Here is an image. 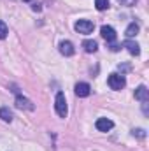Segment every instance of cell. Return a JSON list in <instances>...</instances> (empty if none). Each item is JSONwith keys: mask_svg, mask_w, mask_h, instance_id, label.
I'll use <instances>...</instances> for the list:
<instances>
[{"mask_svg": "<svg viewBox=\"0 0 149 151\" xmlns=\"http://www.w3.org/2000/svg\"><path fill=\"white\" fill-rule=\"evenodd\" d=\"M100 34H102V37L105 39L107 42H114L116 40V30L112 28V27H109V25H104L102 28H100Z\"/></svg>", "mask_w": 149, "mask_h": 151, "instance_id": "277c9868", "label": "cell"}, {"mask_svg": "<svg viewBox=\"0 0 149 151\" xmlns=\"http://www.w3.org/2000/svg\"><path fill=\"white\" fill-rule=\"evenodd\" d=\"M54 109L60 118H65L67 116V100H65V93L63 91H58L56 93V100H54Z\"/></svg>", "mask_w": 149, "mask_h": 151, "instance_id": "6da1fadb", "label": "cell"}, {"mask_svg": "<svg viewBox=\"0 0 149 151\" xmlns=\"http://www.w3.org/2000/svg\"><path fill=\"white\" fill-rule=\"evenodd\" d=\"M95 7L98 11H105L109 9V0H95Z\"/></svg>", "mask_w": 149, "mask_h": 151, "instance_id": "5bb4252c", "label": "cell"}, {"mask_svg": "<svg viewBox=\"0 0 149 151\" xmlns=\"http://www.w3.org/2000/svg\"><path fill=\"white\" fill-rule=\"evenodd\" d=\"M95 127H97V130H100V132H109L112 127H114V123H112L109 118H98L97 123H95Z\"/></svg>", "mask_w": 149, "mask_h": 151, "instance_id": "5b68a950", "label": "cell"}, {"mask_svg": "<svg viewBox=\"0 0 149 151\" xmlns=\"http://www.w3.org/2000/svg\"><path fill=\"white\" fill-rule=\"evenodd\" d=\"M0 118H2L4 121H11V119H12V113H11L7 107H0Z\"/></svg>", "mask_w": 149, "mask_h": 151, "instance_id": "4fadbf2b", "label": "cell"}, {"mask_svg": "<svg viewBox=\"0 0 149 151\" xmlns=\"http://www.w3.org/2000/svg\"><path fill=\"white\" fill-rule=\"evenodd\" d=\"M7 34H9L7 25H5L4 21H0V39H5V37H7Z\"/></svg>", "mask_w": 149, "mask_h": 151, "instance_id": "9a60e30c", "label": "cell"}, {"mask_svg": "<svg viewBox=\"0 0 149 151\" xmlns=\"http://www.w3.org/2000/svg\"><path fill=\"white\" fill-rule=\"evenodd\" d=\"M123 46L128 49V53H130V55H135V56H137V55L140 53V49H139V44H137V42H133V40H126Z\"/></svg>", "mask_w": 149, "mask_h": 151, "instance_id": "30bf717a", "label": "cell"}, {"mask_svg": "<svg viewBox=\"0 0 149 151\" xmlns=\"http://www.w3.org/2000/svg\"><path fill=\"white\" fill-rule=\"evenodd\" d=\"M133 135H137V137L142 139V137H146V132H144L142 128H137V130H133Z\"/></svg>", "mask_w": 149, "mask_h": 151, "instance_id": "2e32d148", "label": "cell"}, {"mask_svg": "<svg viewBox=\"0 0 149 151\" xmlns=\"http://www.w3.org/2000/svg\"><path fill=\"white\" fill-rule=\"evenodd\" d=\"M137 34H139V25L137 23H130L128 28H126V32H125V35L128 39H132V37H135Z\"/></svg>", "mask_w": 149, "mask_h": 151, "instance_id": "7c38bea8", "label": "cell"}, {"mask_svg": "<svg viewBox=\"0 0 149 151\" xmlns=\"http://www.w3.org/2000/svg\"><path fill=\"white\" fill-rule=\"evenodd\" d=\"M107 84L112 90H123L125 84H126V79L123 77V74H111L109 79H107Z\"/></svg>", "mask_w": 149, "mask_h": 151, "instance_id": "7a4b0ae2", "label": "cell"}, {"mask_svg": "<svg viewBox=\"0 0 149 151\" xmlns=\"http://www.w3.org/2000/svg\"><path fill=\"white\" fill-rule=\"evenodd\" d=\"M74 44L70 42V40H63V42H60V53L62 55H65V56H72L74 55Z\"/></svg>", "mask_w": 149, "mask_h": 151, "instance_id": "52a82bcc", "label": "cell"}, {"mask_svg": "<svg viewBox=\"0 0 149 151\" xmlns=\"http://www.w3.org/2000/svg\"><path fill=\"white\" fill-rule=\"evenodd\" d=\"M16 107H19V109H28V111H34V109H35V106H34L28 99H25V97H21V95L16 97Z\"/></svg>", "mask_w": 149, "mask_h": 151, "instance_id": "8992f818", "label": "cell"}, {"mask_svg": "<svg viewBox=\"0 0 149 151\" xmlns=\"http://www.w3.org/2000/svg\"><path fill=\"white\" fill-rule=\"evenodd\" d=\"M135 99H137V100H140V102H148L149 90L146 88V86H139V88L135 90Z\"/></svg>", "mask_w": 149, "mask_h": 151, "instance_id": "9c48e42d", "label": "cell"}, {"mask_svg": "<svg viewBox=\"0 0 149 151\" xmlns=\"http://www.w3.org/2000/svg\"><path fill=\"white\" fill-rule=\"evenodd\" d=\"M27 2H28V0H27Z\"/></svg>", "mask_w": 149, "mask_h": 151, "instance_id": "ac0fdd59", "label": "cell"}, {"mask_svg": "<svg viewBox=\"0 0 149 151\" xmlns=\"http://www.w3.org/2000/svg\"><path fill=\"white\" fill-rule=\"evenodd\" d=\"M82 47H84L86 53H95V51L98 49V44H97L95 40H84V42H82Z\"/></svg>", "mask_w": 149, "mask_h": 151, "instance_id": "8fae6325", "label": "cell"}, {"mask_svg": "<svg viewBox=\"0 0 149 151\" xmlns=\"http://www.w3.org/2000/svg\"><path fill=\"white\" fill-rule=\"evenodd\" d=\"M74 28L79 32V34H84V35H88V34H91V32H93L95 25H93L91 21H88V19H79V21H75Z\"/></svg>", "mask_w": 149, "mask_h": 151, "instance_id": "3957f363", "label": "cell"}, {"mask_svg": "<svg viewBox=\"0 0 149 151\" xmlns=\"http://www.w3.org/2000/svg\"><path fill=\"white\" fill-rule=\"evenodd\" d=\"M90 91H91V88L88 83H77L75 84V95L77 97H88Z\"/></svg>", "mask_w": 149, "mask_h": 151, "instance_id": "ba28073f", "label": "cell"}, {"mask_svg": "<svg viewBox=\"0 0 149 151\" xmlns=\"http://www.w3.org/2000/svg\"><path fill=\"white\" fill-rule=\"evenodd\" d=\"M119 2H121V4H125V5H133L137 0H119Z\"/></svg>", "mask_w": 149, "mask_h": 151, "instance_id": "e0dca14e", "label": "cell"}]
</instances>
